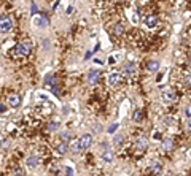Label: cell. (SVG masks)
<instances>
[{"mask_svg":"<svg viewBox=\"0 0 191 176\" xmlns=\"http://www.w3.org/2000/svg\"><path fill=\"white\" fill-rule=\"evenodd\" d=\"M78 146H80V151H86L88 147H91V144H93V135L91 133H84V135H81L78 140Z\"/></svg>","mask_w":191,"mask_h":176,"instance_id":"obj_1","label":"cell"},{"mask_svg":"<svg viewBox=\"0 0 191 176\" xmlns=\"http://www.w3.org/2000/svg\"><path fill=\"white\" fill-rule=\"evenodd\" d=\"M11 27H13V21L8 15H5L0 18V32L2 33H6V32H10L11 30Z\"/></svg>","mask_w":191,"mask_h":176,"instance_id":"obj_2","label":"cell"},{"mask_svg":"<svg viewBox=\"0 0 191 176\" xmlns=\"http://www.w3.org/2000/svg\"><path fill=\"white\" fill-rule=\"evenodd\" d=\"M32 51V45L29 43V41H24V43H19L16 46V52L19 56H29Z\"/></svg>","mask_w":191,"mask_h":176,"instance_id":"obj_3","label":"cell"},{"mask_svg":"<svg viewBox=\"0 0 191 176\" xmlns=\"http://www.w3.org/2000/svg\"><path fill=\"white\" fill-rule=\"evenodd\" d=\"M143 22H145V25L148 27V29H153V27H156V25H158L159 19H158L156 15H148V16H145Z\"/></svg>","mask_w":191,"mask_h":176,"instance_id":"obj_4","label":"cell"},{"mask_svg":"<svg viewBox=\"0 0 191 176\" xmlns=\"http://www.w3.org/2000/svg\"><path fill=\"white\" fill-rule=\"evenodd\" d=\"M162 100L167 102V103H172L177 100V94H175V90L172 89H166L164 92H162Z\"/></svg>","mask_w":191,"mask_h":176,"instance_id":"obj_5","label":"cell"},{"mask_svg":"<svg viewBox=\"0 0 191 176\" xmlns=\"http://www.w3.org/2000/svg\"><path fill=\"white\" fill-rule=\"evenodd\" d=\"M45 86L51 89V92L58 94V87H56V78H54V75H48V76H46V78H45Z\"/></svg>","mask_w":191,"mask_h":176,"instance_id":"obj_6","label":"cell"},{"mask_svg":"<svg viewBox=\"0 0 191 176\" xmlns=\"http://www.w3.org/2000/svg\"><path fill=\"white\" fill-rule=\"evenodd\" d=\"M99 78H101V72H99V70L93 68V70L88 72V83L89 84H96L99 81Z\"/></svg>","mask_w":191,"mask_h":176,"instance_id":"obj_7","label":"cell"},{"mask_svg":"<svg viewBox=\"0 0 191 176\" xmlns=\"http://www.w3.org/2000/svg\"><path fill=\"white\" fill-rule=\"evenodd\" d=\"M8 105L11 108H19L21 107V97L18 94H11L8 97Z\"/></svg>","mask_w":191,"mask_h":176,"instance_id":"obj_8","label":"cell"},{"mask_svg":"<svg viewBox=\"0 0 191 176\" xmlns=\"http://www.w3.org/2000/svg\"><path fill=\"white\" fill-rule=\"evenodd\" d=\"M38 162H40L38 156H35V154H32V156H29V157L26 159V165L29 167V168H35V167H38Z\"/></svg>","mask_w":191,"mask_h":176,"instance_id":"obj_9","label":"cell"},{"mask_svg":"<svg viewBox=\"0 0 191 176\" xmlns=\"http://www.w3.org/2000/svg\"><path fill=\"white\" fill-rule=\"evenodd\" d=\"M119 81H121V75H119V73H111V75H108V78H107L108 86H116Z\"/></svg>","mask_w":191,"mask_h":176,"instance_id":"obj_10","label":"cell"},{"mask_svg":"<svg viewBox=\"0 0 191 176\" xmlns=\"http://www.w3.org/2000/svg\"><path fill=\"white\" fill-rule=\"evenodd\" d=\"M56 151H58V154L64 156V154L69 151V143H67V141H64V140H62V141H59L58 146H56Z\"/></svg>","mask_w":191,"mask_h":176,"instance_id":"obj_11","label":"cell"},{"mask_svg":"<svg viewBox=\"0 0 191 176\" xmlns=\"http://www.w3.org/2000/svg\"><path fill=\"white\" fill-rule=\"evenodd\" d=\"M147 70H148V72H151V73L158 72V70H159V62H158V60H148Z\"/></svg>","mask_w":191,"mask_h":176,"instance_id":"obj_12","label":"cell"},{"mask_svg":"<svg viewBox=\"0 0 191 176\" xmlns=\"http://www.w3.org/2000/svg\"><path fill=\"white\" fill-rule=\"evenodd\" d=\"M161 171H162V165L159 164V162H153L151 167H150V173H153V174H159Z\"/></svg>","mask_w":191,"mask_h":176,"instance_id":"obj_13","label":"cell"},{"mask_svg":"<svg viewBox=\"0 0 191 176\" xmlns=\"http://www.w3.org/2000/svg\"><path fill=\"white\" fill-rule=\"evenodd\" d=\"M124 72H126L127 75H134V73H136V64L127 62V64L124 65Z\"/></svg>","mask_w":191,"mask_h":176,"instance_id":"obj_14","label":"cell"},{"mask_svg":"<svg viewBox=\"0 0 191 176\" xmlns=\"http://www.w3.org/2000/svg\"><path fill=\"white\" fill-rule=\"evenodd\" d=\"M46 22H48V21H46L45 16H41V18H35V19H34V24L37 25V27H45Z\"/></svg>","mask_w":191,"mask_h":176,"instance_id":"obj_15","label":"cell"},{"mask_svg":"<svg viewBox=\"0 0 191 176\" xmlns=\"http://www.w3.org/2000/svg\"><path fill=\"white\" fill-rule=\"evenodd\" d=\"M102 159H104L105 162H111V160H113V152H111L110 149H105V151L102 152Z\"/></svg>","mask_w":191,"mask_h":176,"instance_id":"obj_16","label":"cell"},{"mask_svg":"<svg viewBox=\"0 0 191 176\" xmlns=\"http://www.w3.org/2000/svg\"><path fill=\"white\" fill-rule=\"evenodd\" d=\"M142 119H143V116H142V111H140V110H136V111H134V114H132V121L140 122Z\"/></svg>","mask_w":191,"mask_h":176,"instance_id":"obj_17","label":"cell"},{"mask_svg":"<svg viewBox=\"0 0 191 176\" xmlns=\"http://www.w3.org/2000/svg\"><path fill=\"white\" fill-rule=\"evenodd\" d=\"M113 32H115L116 35H123V33H124V25H123L121 22L115 24V29H113Z\"/></svg>","mask_w":191,"mask_h":176,"instance_id":"obj_18","label":"cell"},{"mask_svg":"<svg viewBox=\"0 0 191 176\" xmlns=\"http://www.w3.org/2000/svg\"><path fill=\"white\" fill-rule=\"evenodd\" d=\"M69 149L72 151L73 154H80V152H81V151H80V146H78V141H73L72 144L69 146Z\"/></svg>","mask_w":191,"mask_h":176,"instance_id":"obj_19","label":"cell"},{"mask_svg":"<svg viewBox=\"0 0 191 176\" xmlns=\"http://www.w3.org/2000/svg\"><path fill=\"white\" fill-rule=\"evenodd\" d=\"M162 147H164L166 151H171L172 147H174V143H172V140H164V141H162Z\"/></svg>","mask_w":191,"mask_h":176,"instance_id":"obj_20","label":"cell"},{"mask_svg":"<svg viewBox=\"0 0 191 176\" xmlns=\"http://www.w3.org/2000/svg\"><path fill=\"white\" fill-rule=\"evenodd\" d=\"M118 127H119V125H118V124H111V125H110V127L107 129V132H108V133H115V132L118 130Z\"/></svg>","mask_w":191,"mask_h":176,"instance_id":"obj_21","label":"cell"},{"mask_svg":"<svg viewBox=\"0 0 191 176\" xmlns=\"http://www.w3.org/2000/svg\"><path fill=\"white\" fill-rule=\"evenodd\" d=\"M58 127H59V122H51V124L48 125V130H49V132H53V130H56Z\"/></svg>","mask_w":191,"mask_h":176,"instance_id":"obj_22","label":"cell"},{"mask_svg":"<svg viewBox=\"0 0 191 176\" xmlns=\"http://www.w3.org/2000/svg\"><path fill=\"white\" fill-rule=\"evenodd\" d=\"M37 11H38L37 5H35V3L32 2V6H30V13H32V16H37Z\"/></svg>","mask_w":191,"mask_h":176,"instance_id":"obj_23","label":"cell"},{"mask_svg":"<svg viewBox=\"0 0 191 176\" xmlns=\"http://www.w3.org/2000/svg\"><path fill=\"white\" fill-rule=\"evenodd\" d=\"M123 140H124V137H123V135H116V137H115V140H113V141H115L116 144H121V143H123Z\"/></svg>","mask_w":191,"mask_h":176,"instance_id":"obj_24","label":"cell"},{"mask_svg":"<svg viewBox=\"0 0 191 176\" xmlns=\"http://www.w3.org/2000/svg\"><path fill=\"white\" fill-rule=\"evenodd\" d=\"M185 84L186 86H191V72L185 75Z\"/></svg>","mask_w":191,"mask_h":176,"instance_id":"obj_25","label":"cell"},{"mask_svg":"<svg viewBox=\"0 0 191 176\" xmlns=\"http://www.w3.org/2000/svg\"><path fill=\"white\" fill-rule=\"evenodd\" d=\"M0 146H2V147H3V149H5V147H8V146H10V140H8V138H5V140H2V143H0Z\"/></svg>","mask_w":191,"mask_h":176,"instance_id":"obj_26","label":"cell"},{"mask_svg":"<svg viewBox=\"0 0 191 176\" xmlns=\"http://www.w3.org/2000/svg\"><path fill=\"white\" fill-rule=\"evenodd\" d=\"M137 147H147V141H145L143 138H142V140H139V141H137Z\"/></svg>","mask_w":191,"mask_h":176,"instance_id":"obj_27","label":"cell"},{"mask_svg":"<svg viewBox=\"0 0 191 176\" xmlns=\"http://www.w3.org/2000/svg\"><path fill=\"white\" fill-rule=\"evenodd\" d=\"M185 116H186V119L191 117V107H186V108H185Z\"/></svg>","mask_w":191,"mask_h":176,"instance_id":"obj_28","label":"cell"},{"mask_svg":"<svg viewBox=\"0 0 191 176\" xmlns=\"http://www.w3.org/2000/svg\"><path fill=\"white\" fill-rule=\"evenodd\" d=\"M94 132H96V133H101V132H102V125H101V124H96V125H94Z\"/></svg>","mask_w":191,"mask_h":176,"instance_id":"obj_29","label":"cell"},{"mask_svg":"<svg viewBox=\"0 0 191 176\" xmlns=\"http://www.w3.org/2000/svg\"><path fill=\"white\" fill-rule=\"evenodd\" d=\"M65 173H67V174H73L75 171H73V168H70V167H67V168H65Z\"/></svg>","mask_w":191,"mask_h":176,"instance_id":"obj_30","label":"cell"},{"mask_svg":"<svg viewBox=\"0 0 191 176\" xmlns=\"http://www.w3.org/2000/svg\"><path fill=\"white\" fill-rule=\"evenodd\" d=\"M186 129H188V130L191 132V117L188 119V122H186Z\"/></svg>","mask_w":191,"mask_h":176,"instance_id":"obj_31","label":"cell"},{"mask_svg":"<svg viewBox=\"0 0 191 176\" xmlns=\"http://www.w3.org/2000/svg\"><path fill=\"white\" fill-rule=\"evenodd\" d=\"M72 11H73V6H69V8H67V13L70 15V13H72Z\"/></svg>","mask_w":191,"mask_h":176,"instance_id":"obj_32","label":"cell"},{"mask_svg":"<svg viewBox=\"0 0 191 176\" xmlns=\"http://www.w3.org/2000/svg\"><path fill=\"white\" fill-rule=\"evenodd\" d=\"M43 46H46V48H48V46H49V43H48V40H46V38H45V40H43Z\"/></svg>","mask_w":191,"mask_h":176,"instance_id":"obj_33","label":"cell"}]
</instances>
